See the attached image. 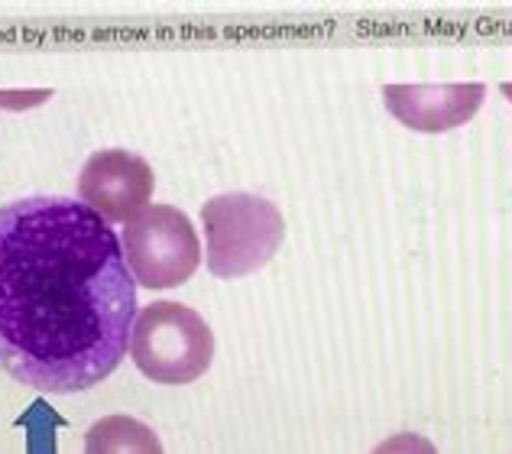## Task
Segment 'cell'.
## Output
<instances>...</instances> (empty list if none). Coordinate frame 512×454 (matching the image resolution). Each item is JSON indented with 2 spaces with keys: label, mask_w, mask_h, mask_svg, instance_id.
<instances>
[{
  "label": "cell",
  "mask_w": 512,
  "mask_h": 454,
  "mask_svg": "<svg viewBox=\"0 0 512 454\" xmlns=\"http://www.w3.org/2000/svg\"><path fill=\"white\" fill-rule=\"evenodd\" d=\"M137 322L124 244L78 198L0 208V367L39 393H82L117 370Z\"/></svg>",
  "instance_id": "1"
},
{
  "label": "cell",
  "mask_w": 512,
  "mask_h": 454,
  "mask_svg": "<svg viewBox=\"0 0 512 454\" xmlns=\"http://www.w3.org/2000/svg\"><path fill=\"white\" fill-rule=\"evenodd\" d=\"M373 454H438V448L415 432H399L393 438H386L383 445H376Z\"/></svg>",
  "instance_id": "8"
},
{
  "label": "cell",
  "mask_w": 512,
  "mask_h": 454,
  "mask_svg": "<svg viewBox=\"0 0 512 454\" xmlns=\"http://www.w3.org/2000/svg\"><path fill=\"white\" fill-rule=\"evenodd\" d=\"M153 185V169L143 156L127 150H101L88 159L78 176V202L98 211L107 224H127L146 208Z\"/></svg>",
  "instance_id": "5"
},
{
  "label": "cell",
  "mask_w": 512,
  "mask_h": 454,
  "mask_svg": "<svg viewBox=\"0 0 512 454\" xmlns=\"http://www.w3.org/2000/svg\"><path fill=\"white\" fill-rule=\"evenodd\" d=\"M487 88L480 82L467 85H386L383 101L399 124L419 133H444L464 127L480 111Z\"/></svg>",
  "instance_id": "6"
},
{
  "label": "cell",
  "mask_w": 512,
  "mask_h": 454,
  "mask_svg": "<svg viewBox=\"0 0 512 454\" xmlns=\"http://www.w3.org/2000/svg\"><path fill=\"white\" fill-rule=\"evenodd\" d=\"M85 454H163V442L140 419L107 416L88 429Z\"/></svg>",
  "instance_id": "7"
},
{
  "label": "cell",
  "mask_w": 512,
  "mask_h": 454,
  "mask_svg": "<svg viewBox=\"0 0 512 454\" xmlns=\"http://www.w3.org/2000/svg\"><path fill=\"white\" fill-rule=\"evenodd\" d=\"M130 357L153 383H195L205 377L214 360V335L205 318L188 305L153 302L137 312L130 331Z\"/></svg>",
  "instance_id": "3"
},
{
  "label": "cell",
  "mask_w": 512,
  "mask_h": 454,
  "mask_svg": "<svg viewBox=\"0 0 512 454\" xmlns=\"http://www.w3.org/2000/svg\"><path fill=\"white\" fill-rule=\"evenodd\" d=\"M52 95V91H36V95H17V98H10V95H0V104L4 108H26V104H39V101H46Z\"/></svg>",
  "instance_id": "9"
},
{
  "label": "cell",
  "mask_w": 512,
  "mask_h": 454,
  "mask_svg": "<svg viewBox=\"0 0 512 454\" xmlns=\"http://www.w3.org/2000/svg\"><path fill=\"white\" fill-rule=\"evenodd\" d=\"M208 237V270L218 279L250 276L266 266L282 247L286 221L263 195L231 192L201 205Z\"/></svg>",
  "instance_id": "2"
},
{
  "label": "cell",
  "mask_w": 512,
  "mask_h": 454,
  "mask_svg": "<svg viewBox=\"0 0 512 454\" xmlns=\"http://www.w3.org/2000/svg\"><path fill=\"white\" fill-rule=\"evenodd\" d=\"M503 95H506V98L512 101V82H503Z\"/></svg>",
  "instance_id": "10"
},
{
  "label": "cell",
  "mask_w": 512,
  "mask_h": 454,
  "mask_svg": "<svg viewBox=\"0 0 512 454\" xmlns=\"http://www.w3.org/2000/svg\"><path fill=\"white\" fill-rule=\"evenodd\" d=\"M124 257L137 286L175 289L192 279L201 263V244L185 211L172 205H146L124 227Z\"/></svg>",
  "instance_id": "4"
}]
</instances>
